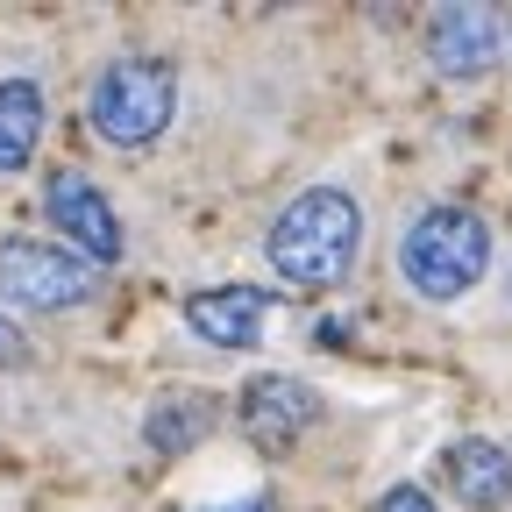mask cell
<instances>
[{
    "label": "cell",
    "mask_w": 512,
    "mask_h": 512,
    "mask_svg": "<svg viewBox=\"0 0 512 512\" xmlns=\"http://www.w3.org/2000/svg\"><path fill=\"white\" fill-rule=\"evenodd\" d=\"M356 242H363V207L349 200L342 185H306L299 200L271 221L264 235V256L285 285H306V292H335L356 264Z\"/></svg>",
    "instance_id": "obj_1"
},
{
    "label": "cell",
    "mask_w": 512,
    "mask_h": 512,
    "mask_svg": "<svg viewBox=\"0 0 512 512\" xmlns=\"http://www.w3.org/2000/svg\"><path fill=\"white\" fill-rule=\"evenodd\" d=\"M399 271L434 306L463 299L491 271V228H484V214H470V207H420L413 228L399 235Z\"/></svg>",
    "instance_id": "obj_2"
},
{
    "label": "cell",
    "mask_w": 512,
    "mask_h": 512,
    "mask_svg": "<svg viewBox=\"0 0 512 512\" xmlns=\"http://www.w3.org/2000/svg\"><path fill=\"white\" fill-rule=\"evenodd\" d=\"M86 114H93V136L100 143L143 150V143L164 136L171 114H178V72H171L164 57H114L107 72L93 79Z\"/></svg>",
    "instance_id": "obj_3"
},
{
    "label": "cell",
    "mask_w": 512,
    "mask_h": 512,
    "mask_svg": "<svg viewBox=\"0 0 512 512\" xmlns=\"http://www.w3.org/2000/svg\"><path fill=\"white\" fill-rule=\"evenodd\" d=\"M100 292V264L36 242V235H8L0 242V299L29 306V313H64V306H86Z\"/></svg>",
    "instance_id": "obj_4"
},
{
    "label": "cell",
    "mask_w": 512,
    "mask_h": 512,
    "mask_svg": "<svg viewBox=\"0 0 512 512\" xmlns=\"http://www.w3.org/2000/svg\"><path fill=\"white\" fill-rule=\"evenodd\" d=\"M43 214H50L57 235L79 242L86 264H100V271L121 264V221H114V207L100 200V185L86 171H43Z\"/></svg>",
    "instance_id": "obj_5"
},
{
    "label": "cell",
    "mask_w": 512,
    "mask_h": 512,
    "mask_svg": "<svg viewBox=\"0 0 512 512\" xmlns=\"http://www.w3.org/2000/svg\"><path fill=\"white\" fill-rule=\"evenodd\" d=\"M235 420H242V434H249L256 448L285 456V448L320 420V392H313L306 377H285V370L249 377V384H242V399H235Z\"/></svg>",
    "instance_id": "obj_6"
},
{
    "label": "cell",
    "mask_w": 512,
    "mask_h": 512,
    "mask_svg": "<svg viewBox=\"0 0 512 512\" xmlns=\"http://www.w3.org/2000/svg\"><path fill=\"white\" fill-rule=\"evenodd\" d=\"M505 50V15L498 8H441L427 22V57H434V72L441 79H484L491 64Z\"/></svg>",
    "instance_id": "obj_7"
},
{
    "label": "cell",
    "mask_w": 512,
    "mask_h": 512,
    "mask_svg": "<svg viewBox=\"0 0 512 512\" xmlns=\"http://www.w3.org/2000/svg\"><path fill=\"white\" fill-rule=\"evenodd\" d=\"M271 320V292L256 285H214V292H185V328L214 342V349H256Z\"/></svg>",
    "instance_id": "obj_8"
},
{
    "label": "cell",
    "mask_w": 512,
    "mask_h": 512,
    "mask_svg": "<svg viewBox=\"0 0 512 512\" xmlns=\"http://www.w3.org/2000/svg\"><path fill=\"white\" fill-rule=\"evenodd\" d=\"M441 477H448V491H456L470 512H498L512 498V456H505L498 441H484V434L448 441L441 448Z\"/></svg>",
    "instance_id": "obj_9"
},
{
    "label": "cell",
    "mask_w": 512,
    "mask_h": 512,
    "mask_svg": "<svg viewBox=\"0 0 512 512\" xmlns=\"http://www.w3.org/2000/svg\"><path fill=\"white\" fill-rule=\"evenodd\" d=\"M43 121H50V100L36 79H0V178L29 171V157L43 143Z\"/></svg>",
    "instance_id": "obj_10"
},
{
    "label": "cell",
    "mask_w": 512,
    "mask_h": 512,
    "mask_svg": "<svg viewBox=\"0 0 512 512\" xmlns=\"http://www.w3.org/2000/svg\"><path fill=\"white\" fill-rule=\"evenodd\" d=\"M214 420H221V406H214V399L178 392V399H157V406H150L143 441L157 448V456H185L192 441H207V434H214Z\"/></svg>",
    "instance_id": "obj_11"
},
{
    "label": "cell",
    "mask_w": 512,
    "mask_h": 512,
    "mask_svg": "<svg viewBox=\"0 0 512 512\" xmlns=\"http://www.w3.org/2000/svg\"><path fill=\"white\" fill-rule=\"evenodd\" d=\"M377 512H434V498H427L420 484H392V491L377 498Z\"/></svg>",
    "instance_id": "obj_12"
},
{
    "label": "cell",
    "mask_w": 512,
    "mask_h": 512,
    "mask_svg": "<svg viewBox=\"0 0 512 512\" xmlns=\"http://www.w3.org/2000/svg\"><path fill=\"white\" fill-rule=\"evenodd\" d=\"M15 363H29V335L15 328L8 313H0V370H15Z\"/></svg>",
    "instance_id": "obj_13"
},
{
    "label": "cell",
    "mask_w": 512,
    "mask_h": 512,
    "mask_svg": "<svg viewBox=\"0 0 512 512\" xmlns=\"http://www.w3.org/2000/svg\"><path fill=\"white\" fill-rule=\"evenodd\" d=\"M207 512H271V498H235V505H207Z\"/></svg>",
    "instance_id": "obj_14"
}]
</instances>
